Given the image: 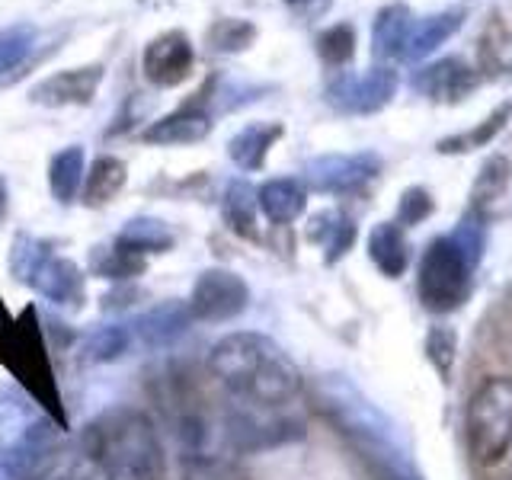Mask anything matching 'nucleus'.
Segmentation results:
<instances>
[{"label": "nucleus", "instance_id": "f257e3e1", "mask_svg": "<svg viewBox=\"0 0 512 480\" xmlns=\"http://www.w3.org/2000/svg\"><path fill=\"white\" fill-rule=\"evenodd\" d=\"M208 368L237 400L250 407H285L301 394L292 356L263 333H228L208 352Z\"/></svg>", "mask_w": 512, "mask_h": 480}, {"label": "nucleus", "instance_id": "f03ea898", "mask_svg": "<svg viewBox=\"0 0 512 480\" xmlns=\"http://www.w3.org/2000/svg\"><path fill=\"white\" fill-rule=\"evenodd\" d=\"M0 365H4L7 372L20 381V388L48 413V420L58 429H68V410H64L55 368H52V359H48L45 330L32 304L20 317H13L10 327H0Z\"/></svg>", "mask_w": 512, "mask_h": 480}, {"label": "nucleus", "instance_id": "7ed1b4c3", "mask_svg": "<svg viewBox=\"0 0 512 480\" xmlns=\"http://www.w3.org/2000/svg\"><path fill=\"white\" fill-rule=\"evenodd\" d=\"M109 468L125 480H164V448L151 423L135 410H116L93 426Z\"/></svg>", "mask_w": 512, "mask_h": 480}, {"label": "nucleus", "instance_id": "20e7f679", "mask_svg": "<svg viewBox=\"0 0 512 480\" xmlns=\"http://www.w3.org/2000/svg\"><path fill=\"white\" fill-rule=\"evenodd\" d=\"M464 439L477 464L506 458L512 448V378L493 375L477 384L464 410Z\"/></svg>", "mask_w": 512, "mask_h": 480}, {"label": "nucleus", "instance_id": "39448f33", "mask_svg": "<svg viewBox=\"0 0 512 480\" xmlns=\"http://www.w3.org/2000/svg\"><path fill=\"white\" fill-rule=\"evenodd\" d=\"M474 266L464 260L461 250L448 237H436L423 253L420 263V301L429 311H455L458 304L468 298Z\"/></svg>", "mask_w": 512, "mask_h": 480}, {"label": "nucleus", "instance_id": "423d86ee", "mask_svg": "<svg viewBox=\"0 0 512 480\" xmlns=\"http://www.w3.org/2000/svg\"><path fill=\"white\" fill-rule=\"evenodd\" d=\"M189 314L199 324H224L247 311L250 304V288L247 282L231 269H205L202 276L192 285L189 295Z\"/></svg>", "mask_w": 512, "mask_h": 480}, {"label": "nucleus", "instance_id": "0eeeda50", "mask_svg": "<svg viewBox=\"0 0 512 480\" xmlns=\"http://www.w3.org/2000/svg\"><path fill=\"white\" fill-rule=\"evenodd\" d=\"M394 93L397 71L372 68L365 74H336L324 90V100L346 116H372L394 100Z\"/></svg>", "mask_w": 512, "mask_h": 480}, {"label": "nucleus", "instance_id": "6e6552de", "mask_svg": "<svg viewBox=\"0 0 512 480\" xmlns=\"http://www.w3.org/2000/svg\"><path fill=\"white\" fill-rule=\"evenodd\" d=\"M141 71L160 90L180 87L192 77V71H196V48H192V42L183 29L160 32L157 39H151L148 45H144Z\"/></svg>", "mask_w": 512, "mask_h": 480}, {"label": "nucleus", "instance_id": "1a4fd4ad", "mask_svg": "<svg viewBox=\"0 0 512 480\" xmlns=\"http://www.w3.org/2000/svg\"><path fill=\"white\" fill-rule=\"evenodd\" d=\"M381 170V160L372 151L362 154H324L308 160L304 183L317 192H356L372 183Z\"/></svg>", "mask_w": 512, "mask_h": 480}, {"label": "nucleus", "instance_id": "9d476101", "mask_svg": "<svg viewBox=\"0 0 512 480\" xmlns=\"http://www.w3.org/2000/svg\"><path fill=\"white\" fill-rule=\"evenodd\" d=\"M55 432L52 420H32L20 429L4 452H0V480H29L55 452Z\"/></svg>", "mask_w": 512, "mask_h": 480}, {"label": "nucleus", "instance_id": "9b49d317", "mask_svg": "<svg viewBox=\"0 0 512 480\" xmlns=\"http://www.w3.org/2000/svg\"><path fill=\"white\" fill-rule=\"evenodd\" d=\"M410 84L432 103H461L480 87V71H474L464 58L448 55L416 71Z\"/></svg>", "mask_w": 512, "mask_h": 480}, {"label": "nucleus", "instance_id": "f8f14e48", "mask_svg": "<svg viewBox=\"0 0 512 480\" xmlns=\"http://www.w3.org/2000/svg\"><path fill=\"white\" fill-rule=\"evenodd\" d=\"M103 80V64H84V68L71 71H55L52 77H45L42 84L32 87V103L39 106H87Z\"/></svg>", "mask_w": 512, "mask_h": 480}, {"label": "nucleus", "instance_id": "ddd939ff", "mask_svg": "<svg viewBox=\"0 0 512 480\" xmlns=\"http://www.w3.org/2000/svg\"><path fill=\"white\" fill-rule=\"evenodd\" d=\"M32 288L45 298L52 301L55 308H64V311H80L87 301V282H84V272L74 260L68 256H48L42 263V269L36 272V279H32Z\"/></svg>", "mask_w": 512, "mask_h": 480}, {"label": "nucleus", "instance_id": "4468645a", "mask_svg": "<svg viewBox=\"0 0 512 480\" xmlns=\"http://www.w3.org/2000/svg\"><path fill=\"white\" fill-rule=\"evenodd\" d=\"M464 20H468V13L458 10V7L432 13V16H426V20H413L400 61H423L426 55L436 52L439 45H445L448 39H452L455 32L464 26Z\"/></svg>", "mask_w": 512, "mask_h": 480}, {"label": "nucleus", "instance_id": "2eb2a0df", "mask_svg": "<svg viewBox=\"0 0 512 480\" xmlns=\"http://www.w3.org/2000/svg\"><path fill=\"white\" fill-rule=\"evenodd\" d=\"M212 132V122L202 109H192V106H180L173 116H164L151 122L148 128L141 132L144 144H164V148H173V144H196L202 138H208Z\"/></svg>", "mask_w": 512, "mask_h": 480}, {"label": "nucleus", "instance_id": "dca6fc26", "mask_svg": "<svg viewBox=\"0 0 512 480\" xmlns=\"http://www.w3.org/2000/svg\"><path fill=\"white\" fill-rule=\"evenodd\" d=\"M192 324V314H189V304L186 301H164L151 308L148 314L138 317V340L151 349H160V346H170L173 340H180V336L189 330Z\"/></svg>", "mask_w": 512, "mask_h": 480}, {"label": "nucleus", "instance_id": "f3484780", "mask_svg": "<svg viewBox=\"0 0 512 480\" xmlns=\"http://www.w3.org/2000/svg\"><path fill=\"white\" fill-rule=\"evenodd\" d=\"M413 26V13L407 4H388L381 7L372 26V55L375 61H394L404 55V45Z\"/></svg>", "mask_w": 512, "mask_h": 480}, {"label": "nucleus", "instance_id": "a211bd4d", "mask_svg": "<svg viewBox=\"0 0 512 480\" xmlns=\"http://www.w3.org/2000/svg\"><path fill=\"white\" fill-rule=\"evenodd\" d=\"M368 256L388 279L404 276L410 266V244L397 221H381L368 234Z\"/></svg>", "mask_w": 512, "mask_h": 480}, {"label": "nucleus", "instance_id": "6ab92c4d", "mask_svg": "<svg viewBox=\"0 0 512 480\" xmlns=\"http://www.w3.org/2000/svg\"><path fill=\"white\" fill-rule=\"evenodd\" d=\"M285 128L279 122H253V125H244L240 132L228 141V154L231 160L240 167V170H263L266 164V154L269 148L282 138Z\"/></svg>", "mask_w": 512, "mask_h": 480}, {"label": "nucleus", "instance_id": "aec40b11", "mask_svg": "<svg viewBox=\"0 0 512 480\" xmlns=\"http://www.w3.org/2000/svg\"><path fill=\"white\" fill-rule=\"evenodd\" d=\"M256 205L263 208V215L272 224H292L308 208V192L298 180L282 176V180H269L256 189Z\"/></svg>", "mask_w": 512, "mask_h": 480}, {"label": "nucleus", "instance_id": "412c9836", "mask_svg": "<svg viewBox=\"0 0 512 480\" xmlns=\"http://www.w3.org/2000/svg\"><path fill=\"white\" fill-rule=\"evenodd\" d=\"M128 180V167L125 160L119 157H96L93 167L87 173V186H84V202L90 208H100V205H109L112 199L119 196L122 186Z\"/></svg>", "mask_w": 512, "mask_h": 480}, {"label": "nucleus", "instance_id": "4be33fe9", "mask_svg": "<svg viewBox=\"0 0 512 480\" xmlns=\"http://www.w3.org/2000/svg\"><path fill=\"white\" fill-rule=\"evenodd\" d=\"M90 269L96 276L103 279H112V282H128L141 276L144 269H148V256H141L135 250L122 247L119 240H112L109 247H96L90 253Z\"/></svg>", "mask_w": 512, "mask_h": 480}, {"label": "nucleus", "instance_id": "5701e85b", "mask_svg": "<svg viewBox=\"0 0 512 480\" xmlns=\"http://www.w3.org/2000/svg\"><path fill=\"white\" fill-rule=\"evenodd\" d=\"M84 148L80 144H71V148H64L52 157V164H48V189H52V196L68 205L74 202L80 183H84Z\"/></svg>", "mask_w": 512, "mask_h": 480}, {"label": "nucleus", "instance_id": "b1692460", "mask_svg": "<svg viewBox=\"0 0 512 480\" xmlns=\"http://www.w3.org/2000/svg\"><path fill=\"white\" fill-rule=\"evenodd\" d=\"M509 119H512V100H506V103L496 106L484 122L471 128V132L452 135V138H442V141L436 144V151H439V154H468V151H477V148H487V144L503 132Z\"/></svg>", "mask_w": 512, "mask_h": 480}, {"label": "nucleus", "instance_id": "393cba45", "mask_svg": "<svg viewBox=\"0 0 512 480\" xmlns=\"http://www.w3.org/2000/svg\"><path fill=\"white\" fill-rule=\"evenodd\" d=\"M308 237L317 240V244H324L327 263H336V260H343L346 250L352 247V240H356V224L340 212H324L311 221Z\"/></svg>", "mask_w": 512, "mask_h": 480}, {"label": "nucleus", "instance_id": "a878e982", "mask_svg": "<svg viewBox=\"0 0 512 480\" xmlns=\"http://www.w3.org/2000/svg\"><path fill=\"white\" fill-rule=\"evenodd\" d=\"M221 212H224V221H228V228L240 237L247 240H256V192L250 189V183L244 180H234L228 186L221 199Z\"/></svg>", "mask_w": 512, "mask_h": 480}, {"label": "nucleus", "instance_id": "bb28decb", "mask_svg": "<svg viewBox=\"0 0 512 480\" xmlns=\"http://www.w3.org/2000/svg\"><path fill=\"white\" fill-rule=\"evenodd\" d=\"M116 240H119L122 247L135 250L141 256L164 253V250L173 247V234H170V228L160 218H132Z\"/></svg>", "mask_w": 512, "mask_h": 480}, {"label": "nucleus", "instance_id": "cd10ccee", "mask_svg": "<svg viewBox=\"0 0 512 480\" xmlns=\"http://www.w3.org/2000/svg\"><path fill=\"white\" fill-rule=\"evenodd\" d=\"M256 42V26L250 20H237V16H224V20H215L205 32V45L212 48L215 55H237L247 52V48Z\"/></svg>", "mask_w": 512, "mask_h": 480}, {"label": "nucleus", "instance_id": "c85d7f7f", "mask_svg": "<svg viewBox=\"0 0 512 480\" xmlns=\"http://www.w3.org/2000/svg\"><path fill=\"white\" fill-rule=\"evenodd\" d=\"M52 256V244L48 240H39L32 234H16L13 237V247H10V272L13 279H20L23 285H32L36 272L42 269V263Z\"/></svg>", "mask_w": 512, "mask_h": 480}, {"label": "nucleus", "instance_id": "c756f323", "mask_svg": "<svg viewBox=\"0 0 512 480\" xmlns=\"http://www.w3.org/2000/svg\"><path fill=\"white\" fill-rule=\"evenodd\" d=\"M512 180V160L506 154H493L487 157V164L480 167L477 180H474V189H471V208H480L493 199H500L506 186Z\"/></svg>", "mask_w": 512, "mask_h": 480}, {"label": "nucleus", "instance_id": "7c9ffc66", "mask_svg": "<svg viewBox=\"0 0 512 480\" xmlns=\"http://www.w3.org/2000/svg\"><path fill=\"white\" fill-rule=\"evenodd\" d=\"M128 346H132V333H128V327L116 324V327H100L87 333L80 352H84V362L103 365V362H116L119 356H125Z\"/></svg>", "mask_w": 512, "mask_h": 480}, {"label": "nucleus", "instance_id": "2f4dec72", "mask_svg": "<svg viewBox=\"0 0 512 480\" xmlns=\"http://www.w3.org/2000/svg\"><path fill=\"white\" fill-rule=\"evenodd\" d=\"M317 55L324 64H330V68H343V64H349L352 55H356V29L349 23H336L324 29L317 36Z\"/></svg>", "mask_w": 512, "mask_h": 480}, {"label": "nucleus", "instance_id": "473e14b6", "mask_svg": "<svg viewBox=\"0 0 512 480\" xmlns=\"http://www.w3.org/2000/svg\"><path fill=\"white\" fill-rule=\"evenodd\" d=\"M32 45H36V26L16 23L0 29V74H7L29 58Z\"/></svg>", "mask_w": 512, "mask_h": 480}, {"label": "nucleus", "instance_id": "72a5a7b5", "mask_svg": "<svg viewBox=\"0 0 512 480\" xmlns=\"http://www.w3.org/2000/svg\"><path fill=\"white\" fill-rule=\"evenodd\" d=\"M448 240L461 250L464 260L477 266L480 253H484V215H480V208H471L468 215H461L455 234H448Z\"/></svg>", "mask_w": 512, "mask_h": 480}, {"label": "nucleus", "instance_id": "f704fd0d", "mask_svg": "<svg viewBox=\"0 0 512 480\" xmlns=\"http://www.w3.org/2000/svg\"><path fill=\"white\" fill-rule=\"evenodd\" d=\"M426 356L436 365V372L448 381L455 368V356H458V336L452 327H432L426 336Z\"/></svg>", "mask_w": 512, "mask_h": 480}, {"label": "nucleus", "instance_id": "c9c22d12", "mask_svg": "<svg viewBox=\"0 0 512 480\" xmlns=\"http://www.w3.org/2000/svg\"><path fill=\"white\" fill-rule=\"evenodd\" d=\"M432 208H436V202H432L429 192L423 186H410L397 202V224L400 228H413V224H420L432 215Z\"/></svg>", "mask_w": 512, "mask_h": 480}, {"label": "nucleus", "instance_id": "e433bc0d", "mask_svg": "<svg viewBox=\"0 0 512 480\" xmlns=\"http://www.w3.org/2000/svg\"><path fill=\"white\" fill-rule=\"evenodd\" d=\"M29 480H64V471H61V464H55L52 458H48Z\"/></svg>", "mask_w": 512, "mask_h": 480}, {"label": "nucleus", "instance_id": "4c0bfd02", "mask_svg": "<svg viewBox=\"0 0 512 480\" xmlns=\"http://www.w3.org/2000/svg\"><path fill=\"white\" fill-rule=\"evenodd\" d=\"M7 180L0 176V224H4V218H7Z\"/></svg>", "mask_w": 512, "mask_h": 480}, {"label": "nucleus", "instance_id": "58836bf2", "mask_svg": "<svg viewBox=\"0 0 512 480\" xmlns=\"http://www.w3.org/2000/svg\"><path fill=\"white\" fill-rule=\"evenodd\" d=\"M13 324V314L4 308V301H0V327H10Z\"/></svg>", "mask_w": 512, "mask_h": 480}, {"label": "nucleus", "instance_id": "ea45409f", "mask_svg": "<svg viewBox=\"0 0 512 480\" xmlns=\"http://www.w3.org/2000/svg\"><path fill=\"white\" fill-rule=\"evenodd\" d=\"M285 4H288V7H298V10H301V7H308L311 0H285Z\"/></svg>", "mask_w": 512, "mask_h": 480}, {"label": "nucleus", "instance_id": "a19ab883", "mask_svg": "<svg viewBox=\"0 0 512 480\" xmlns=\"http://www.w3.org/2000/svg\"><path fill=\"white\" fill-rule=\"evenodd\" d=\"M509 71H512V61H509Z\"/></svg>", "mask_w": 512, "mask_h": 480}]
</instances>
